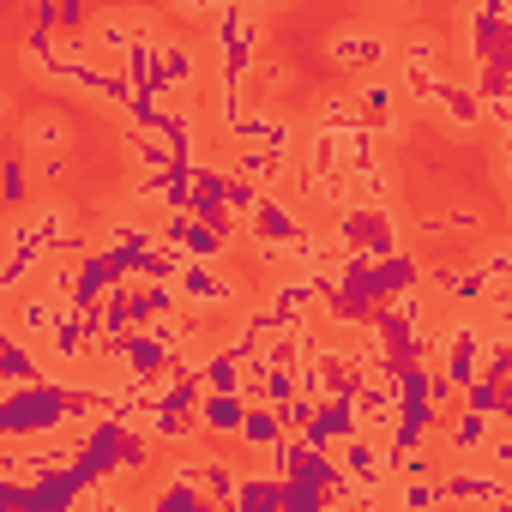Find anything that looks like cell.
Listing matches in <instances>:
<instances>
[{
  "label": "cell",
  "instance_id": "10",
  "mask_svg": "<svg viewBox=\"0 0 512 512\" xmlns=\"http://www.w3.org/2000/svg\"><path fill=\"white\" fill-rule=\"evenodd\" d=\"M428 115H440L452 133H476V127L488 121L476 79H440V97H434V109H428Z\"/></svg>",
  "mask_w": 512,
  "mask_h": 512
},
{
  "label": "cell",
  "instance_id": "18",
  "mask_svg": "<svg viewBox=\"0 0 512 512\" xmlns=\"http://www.w3.org/2000/svg\"><path fill=\"white\" fill-rule=\"evenodd\" d=\"M350 187H356V205H398V169L386 157L368 169H350Z\"/></svg>",
  "mask_w": 512,
  "mask_h": 512
},
{
  "label": "cell",
  "instance_id": "14",
  "mask_svg": "<svg viewBox=\"0 0 512 512\" xmlns=\"http://www.w3.org/2000/svg\"><path fill=\"white\" fill-rule=\"evenodd\" d=\"M284 434H290V428H284L278 404H247V416H241V440H235V446L253 452V458H272Z\"/></svg>",
  "mask_w": 512,
  "mask_h": 512
},
{
  "label": "cell",
  "instance_id": "7",
  "mask_svg": "<svg viewBox=\"0 0 512 512\" xmlns=\"http://www.w3.org/2000/svg\"><path fill=\"white\" fill-rule=\"evenodd\" d=\"M157 241L175 253V260H217V253L229 247V235L211 229L199 211H169V217L157 223Z\"/></svg>",
  "mask_w": 512,
  "mask_h": 512
},
{
  "label": "cell",
  "instance_id": "3",
  "mask_svg": "<svg viewBox=\"0 0 512 512\" xmlns=\"http://www.w3.org/2000/svg\"><path fill=\"white\" fill-rule=\"evenodd\" d=\"M326 55H332L344 73H386V67H398V37H392L386 25H344V31L326 43Z\"/></svg>",
  "mask_w": 512,
  "mask_h": 512
},
{
  "label": "cell",
  "instance_id": "19",
  "mask_svg": "<svg viewBox=\"0 0 512 512\" xmlns=\"http://www.w3.org/2000/svg\"><path fill=\"white\" fill-rule=\"evenodd\" d=\"M199 488L211 494V506H235L241 500V464L235 458H199Z\"/></svg>",
  "mask_w": 512,
  "mask_h": 512
},
{
  "label": "cell",
  "instance_id": "16",
  "mask_svg": "<svg viewBox=\"0 0 512 512\" xmlns=\"http://www.w3.org/2000/svg\"><path fill=\"white\" fill-rule=\"evenodd\" d=\"M434 67H440V61L398 55L392 79H398V91H404V103H410V109H434V97H440V73H434Z\"/></svg>",
  "mask_w": 512,
  "mask_h": 512
},
{
  "label": "cell",
  "instance_id": "6",
  "mask_svg": "<svg viewBox=\"0 0 512 512\" xmlns=\"http://www.w3.org/2000/svg\"><path fill=\"white\" fill-rule=\"evenodd\" d=\"M506 476L494 470V464H482V458H452L446 470H440V494L446 500H470V506H506Z\"/></svg>",
  "mask_w": 512,
  "mask_h": 512
},
{
  "label": "cell",
  "instance_id": "13",
  "mask_svg": "<svg viewBox=\"0 0 512 512\" xmlns=\"http://www.w3.org/2000/svg\"><path fill=\"white\" fill-rule=\"evenodd\" d=\"M73 145V127L61 121V115H49V109H37V115H25V127H19V151L37 163V157H61Z\"/></svg>",
  "mask_w": 512,
  "mask_h": 512
},
{
  "label": "cell",
  "instance_id": "17",
  "mask_svg": "<svg viewBox=\"0 0 512 512\" xmlns=\"http://www.w3.org/2000/svg\"><path fill=\"white\" fill-rule=\"evenodd\" d=\"M151 127H157V133L169 139V151H175L181 163H193V157H199V115H193V109H181L175 97L163 103V115H157Z\"/></svg>",
  "mask_w": 512,
  "mask_h": 512
},
{
  "label": "cell",
  "instance_id": "4",
  "mask_svg": "<svg viewBox=\"0 0 512 512\" xmlns=\"http://www.w3.org/2000/svg\"><path fill=\"white\" fill-rule=\"evenodd\" d=\"M338 229L350 247H368L374 260H386V253L404 247V229H398V205H350L338 211Z\"/></svg>",
  "mask_w": 512,
  "mask_h": 512
},
{
  "label": "cell",
  "instance_id": "22",
  "mask_svg": "<svg viewBox=\"0 0 512 512\" xmlns=\"http://www.w3.org/2000/svg\"><path fill=\"white\" fill-rule=\"evenodd\" d=\"M37 175H43V181H61V175H67V151H61V157H37Z\"/></svg>",
  "mask_w": 512,
  "mask_h": 512
},
{
  "label": "cell",
  "instance_id": "1",
  "mask_svg": "<svg viewBox=\"0 0 512 512\" xmlns=\"http://www.w3.org/2000/svg\"><path fill=\"white\" fill-rule=\"evenodd\" d=\"M205 49H211V67L223 73V79H247L253 67H260V49H266V19H260V7H229V13H217L211 19V31H205Z\"/></svg>",
  "mask_w": 512,
  "mask_h": 512
},
{
  "label": "cell",
  "instance_id": "11",
  "mask_svg": "<svg viewBox=\"0 0 512 512\" xmlns=\"http://www.w3.org/2000/svg\"><path fill=\"white\" fill-rule=\"evenodd\" d=\"M49 374V356L25 332H0V386H31Z\"/></svg>",
  "mask_w": 512,
  "mask_h": 512
},
{
  "label": "cell",
  "instance_id": "8",
  "mask_svg": "<svg viewBox=\"0 0 512 512\" xmlns=\"http://www.w3.org/2000/svg\"><path fill=\"white\" fill-rule=\"evenodd\" d=\"M356 97H362V115L386 133V139H404V91H398V79H392V67L386 73H356V85H350Z\"/></svg>",
  "mask_w": 512,
  "mask_h": 512
},
{
  "label": "cell",
  "instance_id": "15",
  "mask_svg": "<svg viewBox=\"0 0 512 512\" xmlns=\"http://www.w3.org/2000/svg\"><path fill=\"white\" fill-rule=\"evenodd\" d=\"M241 416H247V398L241 392H205L199 398V428L211 440H241Z\"/></svg>",
  "mask_w": 512,
  "mask_h": 512
},
{
  "label": "cell",
  "instance_id": "9",
  "mask_svg": "<svg viewBox=\"0 0 512 512\" xmlns=\"http://www.w3.org/2000/svg\"><path fill=\"white\" fill-rule=\"evenodd\" d=\"M61 314H67V302H55L49 290H19V296H7V326L0 332H25V338H37V344H49V332L61 326Z\"/></svg>",
  "mask_w": 512,
  "mask_h": 512
},
{
  "label": "cell",
  "instance_id": "2",
  "mask_svg": "<svg viewBox=\"0 0 512 512\" xmlns=\"http://www.w3.org/2000/svg\"><path fill=\"white\" fill-rule=\"evenodd\" d=\"M308 229H314V223H308V205H302L296 193L284 199L278 187H272L260 205H253V211H247V223H241V235H247L253 247H296Z\"/></svg>",
  "mask_w": 512,
  "mask_h": 512
},
{
  "label": "cell",
  "instance_id": "5",
  "mask_svg": "<svg viewBox=\"0 0 512 512\" xmlns=\"http://www.w3.org/2000/svg\"><path fill=\"white\" fill-rule=\"evenodd\" d=\"M175 284H181V296H187V308L193 314H205V320H223L241 296H235V284H229V272L217 266V260H187L181 272H175Z\"/></svg>",
  "mask_w": 512,
  "mask_h": 512
},
{
  "label": "cell",
  "instance_id": "23",
  "mask_svg": "<svg viewBox=\"0 0 512 512\" xmlns=\"http://www.w3.org/2000/svg\"><path fill=\"white\" fill-rule=\"evenodd\" d=\"M260 79H266V91H278V85H290V67H278V61H266V67H260Z\"/></svg>",
  "mask_w": 512,
  "mask_h": 512
},
{
  "label": "cell",
  "instance_id": "24",
  "mask_svg": "<svg viewBox=\"0 0 512 512\" xmlns=\"http://www.w3.org/2000/svg\"><path fill=\"white\" fill-rule=\"evenodd\" d=\"M253 7H260V13H266V7H272V0H253Z\"/></svg>",
  "mask_w": 512,
  "mask_h": 512
},
{
  "label": "cell",
  "instance_id": "20",
  "mask_svg": "<svg viewBox=\"0 0 512 512\" xmlns=\"http://www.w3.org/2000/svg\"><path fill=\"white\" fill-rule=\"evenodd\" d=\"M31 169H37V163H31L25 151H19V157H13L7 169H0V181H7V205H13V211H19V205L31 199Z\"/></svg>",
  "mask_w": 512,
  "mask_h": 512
},
{
  "label": "cell",
  "instance_id": "21",
  "mask_svg": "<svg viewBox=\"0 0 512 512\" xmlns=\"http://www.w3.org/2000/svg\"><path fill=\"white\" fill-rule=\"evenodd\" d=\"M476 458H482V464H494V470H500V476L512 482V422H500V428L488 434V446H482Z\"/></svg>",
  "mask_w": 512,
  "mask_h": 512
},
{
  "label": "cell",
  "instance_id": "12",
  "mask_svg": "<svg viewBox=\"0 0 512 512\" xmlns=\"http://www.w3.org/2000/svg\"><path fill=\"white\" fill-rule=\"evenodd\" d=\"M229 169L247 175V181H260V187H284L290 169H296V157H290V151H272V145H235Z\"/></svg>",
  "mask_w": 512,
  "mask_h": 512
}]
</instances>
